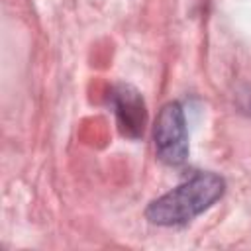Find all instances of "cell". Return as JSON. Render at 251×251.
<instances>
[{
    "label": "cell",
    "instance_id": "6da1fadb",
    "mask_svg": "<svg viewBox=\"0 0 251 251\" xmlns=\"http://www.w3.org/2000/svg\"><path fill=\"white\" fill-rule=\"evenodd\" d=\"M226 182L216 173H198L171 192L153 200L145 216L157 226H180L208 210L222 198Z\"/></svg>",
    "mask_w": 251,
    "mask_h": 251
},
{
    "label": "cell",
    "instance_id": "7a4b0ae2",
    "mask_svg": "<svg viewBox=\"0 0 251 251\" xmlns=\"http://www.w3.org/2000/svg\"><path fill=\"white\" fill-rule=\"evenodd\" d=\"M155 151L167 165H182L188 157V131L184 112L178 102H169L161 108L155 124Z\"/></svg>",
    "mask_w": 251,
    "mask_h": 251
},
{
    "label": "cell",
    "instance_id": "3957f363",
    "mask_svg": "<svg viewBox=\"0 0 251 251\" xmlns=\"http://www.w3.org/2000/svg\"><path fill=\"white\" fill-rule=\"evenodd\" d=\"M112 100H114L116 116L124 133L137 137L143 131V124H145V106L139 92L127 84H120L114 88Z\"/></svg>",
    "mask_w": 251,
    "mask_h": 251
}]
</instances>
